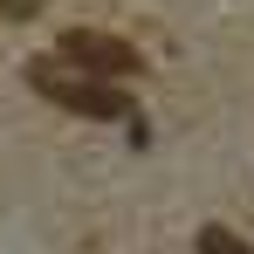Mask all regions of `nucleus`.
Returning a JSON list of instances; mask_svg holds the SVG:
<instances>
[{"label":"nucleus","mask_w":254,"mask_h":254,"mask_svg":"<svg viewBox=\"0 0 254 254\" xmlns=\"http://www.w3.org/2000/svg\"><path fill=\"white\" fill-rule=\"evenodd\" d=\"M28 83L42 89L48 103H62V110H76V117H130V96L117 83H96V76H76L69 62H55V55H42V62H28Z\"/></svg>","instance_id":"f257e3e1"},{"label":"nucleus","mask_w":254,"mask_h":254,"mask_svg":"<svg viewBox=\"0 0 254 254\" xmlns=\"http://www.w3.org/2000/svg\"><path fill=\"white\" fill-rule=\"evenodd\" d=\"M55 62H69L76 76H96V83H110V76H137V48L117 42V35H103V28H69Z\"/></svg>","instance_id":"f03ea898"},{"label":"nucleus","mask_w":254,"mask_h":254,"mask_svg":"<svg viewBox=\"0 0 254 254\" xmlns=\"http://www.w3.org/2000/svg\"><path fill=\"white\" fill-rule=\"evenodd\" d=\"M199 254H254L241 234H227V227H199Z\"/></svg>","instance_id":"7ed1b4c3"},{"label":"nucleus","mask_w":254,"mask_h":254,"mask_svg":"<svg viewBox=\"0 0 254 254\" xmlns=\"http://www.w3.org/2000/svg\"><path fill=\"white\" fill-rule=\"evenodd\" d=\"M0 14H7V21H35V14H42V0H0Z\"/></svg>","instance_id":"20e7f679"}]
</instances>
